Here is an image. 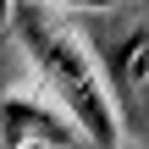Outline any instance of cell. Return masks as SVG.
Returning a JSON list of instances; mask_svg holds the SVG:
<instances>
[{"instance_id": "obj_3", "label": "cell", "mask_w": 149, "mask_h": 149, "mask_svg": "<svg viewBox=\"0 0 149 149\" xmlns=\"http://www.w3.org/2000/svg\"><path fill=\"white\" fill-rule=\"evenodd\" d=\"M116 83H122L127 105L138 111V122L149 127V28H144V33H133V39L122 44V66H116Z\"/></svg>"}, {"instance_id": "obj_4", "label": "cell", "mask_w": 149, "mask_h": 149, "mask_svg": "<svg viewBox=\"0 0 149 149\" xmlns=\"http://www.w3.org/2000/svg\"><path fill=\"white\" fill-rule=\"evenodd\" d=\"M0 22H6V0H0Z\"/></svg>"}, {"instance_id": "obj_1", "label": "cell", "mask_w": 149, "mask_h": 149, "mask_svg": "<svg viewBox=\"0 0 149 149\" xmlns=\"http://www.w3.org/2000/svg\"><path fill=\"white\" fill-rule=\"evenodd\" d=\"M22 44L33 50V61H39L50 94L72 111V122H77L100 149H111L116 144V111H111L105 77H100L94 55L83 50V39H77L72 28H55V17L33 11V17H22Z\"/></svg>"}, {"instance_id": "obj_2", "label": "cell", "mask_w": 149, "mask_h": 149, "mask_svg": "<svg viewBox=\"0 0 149 149\" xmlns=\"http://www.w3.org/2000/svg\"><path fill=\"white\" fill-rule=\"evenodd\" d=\"M61 111H66L61 100H44L33 88H11L0 100V122H6L11 144H22V138L28 144H72L77 138V122H66Z\"/></svg>"}]
</instances>
